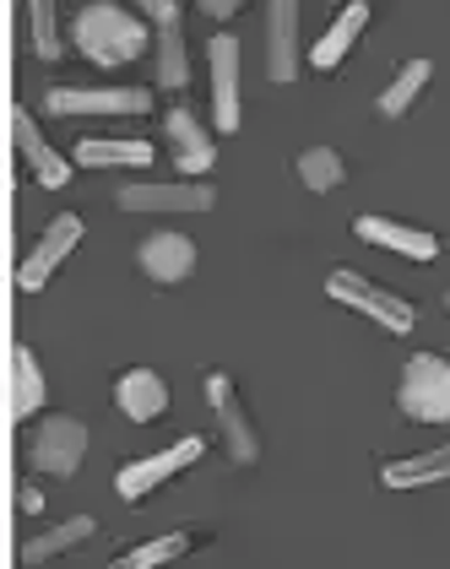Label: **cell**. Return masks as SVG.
Masks as SVG:
<instances>
[{"label": "cell", "instance_id": "cell-17", "mask_svg": "<svg viewBox=\"0 0 450 569\" xmlns=\"http://www.w3.org/2000/svg\"><path fill=\"white\" fill-rule=\"evenodd\" d=\"M77 163H82V169H147V163H152V141L82 136V141H77Z\"/></svg>", "mask_w": 450, "mask_h": 569}, {"label": "cell", "instance_id": "cell-22", "mask_svg": "<svg viewBox=\"0 0 450 569\" xmlns=\"http://www.w3.org/2000/svg\"><path fill=\"white\" fill-rule=\"evenodd\" d=\"M429 71H434L429 60H407L402 71H397V82H391V88L380 92V114H386V120H397V114H407V109H412V98H418V92L429 88Z\"/></svg>", "mask_w": 450, "mask_h": 569}, {"label": "cell", "instance_id": "cell-28", "mask_svg": "<svg viewBox=\"0 0 450 569\" xmlns=\"http://www.w3.org/2000/svg\"><path fill=\"white\" fill-rule=\"evenodd\" d=\"M17 510H22V516H39V510H44V493H39L33 482H28V488H17Z\"/></svg>", "mask_w": 450, "mask_h": 569}, {"label": "cell", "instance_id": "cell-2", "mask_svg": "<svg viewBox=\"0 0 450 569\" xmlns=\"http://www.w3.org/2000/svg\"><path fill=\"white\" fill-rule=\"evenodd\" d=\"M397 407L412 423H450V358H440V352L407 358L402 386H397Z\"/></svg>", "mask_w": 450, "mask_h": 569}, {"label": "cell", "instance_id": "cell-25", "mask_svg": "<svg viewBox=\"0 0 450 569\" xmlns=\"http://www.w3.org/2000/svg\"><path fill=\"white\" fill-rule=\"evenodd\" d=\"M299 179L310 190H337L342 184V158L331 147H310V152H299Z\"/></svg>", "mask_w": 450, "mask_h": 569}, {"label": "cell", "instance_id": "cell-26", "mask_svg": "<svg viewBox=\"0 0 450 569\" xmlns=\"http://www.w3.org/2000/svg\"><path fill=\"white\" fill-rule=\"evenodd\" d=\"M28 22H33V49L44 60H60V28H54V0H28Z\"/></svg>", "mask_w": 450, "mask_h": 569}, {"label": "cell", "instance_id": "cell-16", "mask_svg": "<svg viewBox=\"0 0 450 569\" xmlns=\"http://www.w3.org/2000/svg\"><path fill=\"white\" fill-rule=\"evenodd\" d=\"M114 407H120L131 423H152V418H163V407H169V386H163L152 369H126V375L114 380Z\"/></svg>", "mask_w": 450, "mask_h": 569}, {"label": "cell", "instance_id": "cell-14", "mask_svg": "<svg viewBox=\"0 0 450 569\" xmlns=\"http://www.w3.org/2000/svg\"><path fill=\"white\" fill-rule=\"evenodd\" d=\"M163 126H169V141H174V163H180L184 179H201L212 163H218V147H212V136L201 131V120L190 114V109H174V114H163Z\"/></svg>", "mask_w": 450, "mask_h": 569}, {"label": "cell", "instance_id": "cell-24", "mask_svg": "<svg viewBox=\"0 0 450 569\" xmlns=\"http://www.w3.org/2000/svg\"><path fill=\"white\" fill-rule=\"evenodd\" d=\"M184 548H190V537H184V531H163V537L141 542V548H131V553H120L109 569H158V565H169V559H180Z\"/></svg>", "mask_w": 450, "mask_h": 569}, {"label": "cell", "instance_id": "cell-13", "mask_svg": "<svg viewBox=\"0 0 450 569\" xmlns=\"http://www.w3.org/2000/svg\"><path fill=\"white\" fill-rule=\"evenodd\" d=\"M136 261H141V271L152 282H184L196 271V239H184V233H152V239H141Z\"/></svg>", "mask_w": 450, "mask_h": 569}, {"label": "cell", "instance_id": "cell-9", "mask_svg": "<svg viewBox=\"0 0 450 569\" xmlns=\"http://www.w3.org/2000/svg\"><path fill=\"white\" fill-rule=\"evenodd\" d=\"M207 401H212V412H218V423H223L228 456H233L239 467H250V461L261 456V439H256L250 418H244V407H239L233 380H228V375H207Z\"/></svg>", "mask_w": 450, "mask_h": 569}, {"label": "cell", "instance_id": "cell-29", "mask_svg": "<svg viewBox=\"0 0 450 569\" xmlns=\"http://www.w3.org/2000/svg\"><path fill=\"white\" fill-rule=\"evenodd\" d=\"M239 6H244V0H201V11H207L212 22H223V17H233Z\"/></svg>", "mask_w": 450, "mask_h": 569}, {"label": "cell", "instance_id": "cell-12", "mask_svg": "<svg viewBox=\"0 0 450 569\" xmlns=\"http://www.w3.org/2000/svg\"><path fill=\"white\" fill-rule=\"evenodd\" d=\"M363 244H380L391 256H407V261H434L440 256V239L423 233V228H407V222H391V218H359L353 222Z\"/></svg>", "mask_w": 450, "mask_h": 569}, {"label": "cell", "instance_id": "cell-1", "mask_svg": "<svg viewBox=\"0 0 450 569\" xmlns=\"http://www.w3.org/2000/svg\"><path fill=\"white\" fill-rule=\"evenodd\" d=\"M77 49L88 54L92 66H131L136 54L147 49V28L136 22L131 11L109 6V0H92L77 11V28H71Z\"/></svg>", "mask_w": 450, "mask_h": 569}, {"label": "cell", "instance_id": "cell-19", "mask_svg": "<svg viewBox=\"0 0 450 569\" xmlns=\"http://www.w3.org/2000/svg\"><path fill=\"white\" fill-rule=\"evenodd\" d=\"M446 478H450V445L407 456V461H386V472H380L386 488H429V482H446Z\"/></svg>", "mask_w": 450, "mask_h": 569}, {"label": "cell", "instance_id": "cell-11", "mask_svg": "<svg viewBox=\"0 0 450 569\" xmlns=\"http://www.w3.org/2000/svg\"><path fill=\"white\" fill-rule=\"evenodd\" d=\"M207 54H212V114H218V131L233 136L239 131V39L218 33Z\"/></svg>", "mask_w": 450, "mask_h": 569}, {"label": "cell", "instance_id": "cell-23", "mask_svg": "<svg viewBox=\"0 0 450 569\" xmlns=\"http://www.w3.org/2000/svg\"><path fill=\"white\" fill-rule=\"evenodd\" d=\"M190 82V60H184V33L180 28H158V88L180 92Z\"/></svg>", "mask_w": 450, "mask_h": 569}, {"label": "cell", "instance_id": "cell-10", "mask_svg": "<svg viewBox=\"0 0 450 569\" xmlns=\"http://www.w3.org/2000/svg\"><path fill=\"white\" fill-rule=\"evenodd\" d=\"M267 77L271 82L299 77V0H271L267 6Z\"/></svg>", "mask_w": 450, "mask_h": 569}, {"label": "cell", "instance_id": "cell-21", "mask_svg": "<svg viewBox=\"0 0 450 569\" xmlns=\"http://www.w3.org/2000/svg\"><path fill=\"white\" fill-rule=\"evenodd\" d=\"M11 369H17V391H11V412L17 418H33L44 407V375H39V358L28 348L11 352Z\"/></svg>", "mask_w": 450, "mask_h": 569}, {"label": "cell", "instance_id": "cell-8", "mask_svg": "<svg viewBox=\"0 0 450 569\" xmlns=\"http://www.w3.org/2000/svg\"><path fill=\"white\" fill-rule=\"evenodd\" d=\"M152 92L147 88H54L49 114H147Z\"/></svg>", "mask_w": 450, "mask_h": 569}, {"label": "cell", "instance_id": "cell-15", "mask_svg": "<svg viewBox=\"0 0 450 569\" xmlns=\"http://www.w3.org/2000/svg\"><path fill=\"white\" fill-rule=\"evenodd\" d=\"M11 141H17V152L28 158V169L44 179L49 190H60V184L71 179V163H66V158H54V147L39 136V126H33V114H28V109H11Z\"/></svg>", "mask_w": 450, "mask_h": 569}, {"label": "cell", "instance_id": "cell-6", "mask_svg": "<svg viewBox=\"0 0 450 569\" xmlns=\"http://www.w3.org/2000/svg\"><path fill=\"white\" fill-rule=\"evenodd\" d=\"M82 244V218L77 212H60V218L44 228V239L28 250V261L17 266V288H28V293H39L49 277H54V266L66 261L71 250Z\"/></svg>", "mask_w": 450, "mask_h": 569}, {"label": "cell", "instance_id": "cell-30", "mask_svg": "<svg viewBox=\"0 0 450 569\" xmlns=\"http://www.w3.org/2000/svg\"><path fill=\"white\" fill-rule=\"evenodd\" d=\"M446 309H450V293H446Z\"/></svg>", "mask_w": 450, "mask_h": 569}, {"label": "cell", "instance_id": "cell-18", "mask_svg": "<svg viewBox=\"0 0 450 569\" xmlns=\"http://www.w3.org/2000/svg\"><path fill=\"white\" fill-rule=\"evenodd\" d=\"M363 28H369V6H363V0H353V6H348V11H342V17H337V22L326 28V39L310 49V66H316V71H331V66H342V54L359 44Z\"/></svg>", "mask_w": 450, "mask_h": 569}, {"label": "cell", "instance_id": "cell-7", "mask_svg": "<svg viewBox=\"0 0 450 569\" xmlns=\"http://www.w3.org/2000/svg\"><path fill=\"white\" fill-rule=\"evenodd\" d=\"M120 212H207L218 196H212V184H201V179H184V184H120Z\"/></svg>", "mask_w": 450, "mask_h": 569}, {"label": "cell", "instance_id": "cell-5", "mask_svg": "<svg viewBox=\"0 0 450 569\" xmlns=\"http://www.w3.org/2000/svg\"><path fill=\"white\" fill-rule=\"evenodd\" d=\"M207 456V439L201 435H184L180 445H169V450H158V456H147V461H131V467H120V478L114 488L126 493V499H147L158 482H169L174 472H184L190 461H201Z\"/></svg>", "mask_w": 450, "mask_h": 569}, {"label": "cell", "instance_id": "cell-20", "mask_svg": "<svg viewBox=\"0 0 450 569\" xmlns=\"http://www.w3.org/2000/svg\"><path fill=\"white\" fill-rule=\"evenodd\" d=\"M88 537H92V516H71V521L49 526L44 537H28V542H22V565H44V559L77 548V542H88Z\"/></svg>", "mask_w": 450, "mask_h": 569}, {"label": "cell", "instance_id": "cell-27", "mask_svg": "<svg viewBox=\"0 0 450 569\" xmlns=\"http://www.w3.org/2000/svg\"><path fill=\"white\" fill-rule=\"evenodd\" d=\"M136 6H141L158 28H180V0H136Z\"/></svg>", "mask_w": 450, "mask_h": 569}, {"label": "cell", "instance_id": "cell-4", "mask_svg": "<svg viewBox=\"0 0 450 569\" xmlns=\"http://www.w3.org/2000/svg\"><path fill=\"white\" fill-rule=\"evenodd\" d=\"M88 456V429L77 418H44L33 435H28V461L49 472V478H71Z\"/></svg>", "mask_w": 450, "mask_h": 569}, {"label": "cell", "instance_id": "cell-3", "mask_svg": "<svg viewBox=\"0 0 450 569\" xmlns=\"http://www.w3.org/2000/svg\"><path fill=\"white\" fill-rule=\"evenodd\" d=\"M326 293L337 299V305H348V309H359V315H369L380 331H391V337H407L412 331V305H407L402 293H391V288H380V282H369V277H359V271H331L326 277Z\"/></svg>", "mask_w": 450, "mask_h": 569}]
</instances>
